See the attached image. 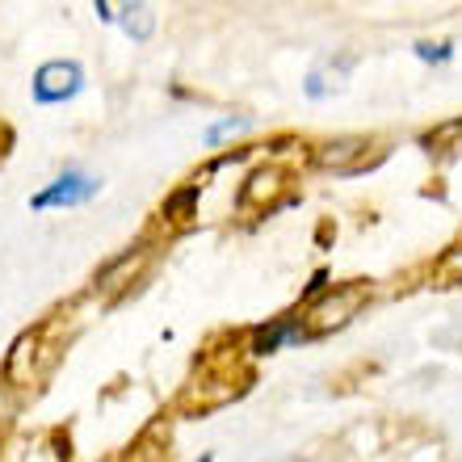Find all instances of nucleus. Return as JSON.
<instances>
[{
	"mask_svg": "<svg viewBox=\"0 0 462 462\" xmlns=\"http://www.w3.org/2000/svg\"><path fill=\"white\" fill-rule=\"evenodd\" d=\"M370 303V282H345V286H332L324 299L307 307L303 316H294V345L319 341V337H332L353 324V316H362V307Z\"/></svg>",
	"mask_w": 462,
	"mask_h": 462,
	"instance_id": "1",
	"label": "nucleus"
},
{
	"mask_svg": "<svg viewBox=\"0 0 462 462\" xmlns=\"http://www.w3.org/2000/svg\"><path fill=\"white\" fill-rule=\"evenodd\" d=\"M85 93V68L76 60H47L34 72V101L38 106H63Z\"/></svg>",
	"mask_w": 462,
	"mask_h": 462,
	"instance_id": "2",
	"label": "nucleus"
},
{
	"mask_svg": "<svg viewBox=\"0 0 462 462\" xmlns=\"http://www.w3.org/2000/svg\"><path fill=\"white\" fill-rule=\"evenodd\" d=\"M101 194V177L93 172H80V169H63L47 189H38L30 198V207L34 210H55V207H85L88 198Z\"/></svg>",
	"mask_w": 462,
	"mask_h": 462,
	"instance_id": "3",
	"label": "nucleus"
},
{
	"mask_svg": "<svg viewBox=\"0 0 462 462\" xmlns=\"http://www.w3.org/2000/svg\"><path fill=\"white\" fill-rule=\"evenodd\" d=\"M370 147L374 143L365 134H341V139H328L316 147V164L337 172V177H353V172H365L378 164V160H370Z\"/></svg>",
	"mask_w": 462,
	"mask_h": 462,
	"instance_id": "4",
	"label": "nucleus"
},
{
	"mask_svg": "<svg viewBox=\"0 0 462 462\" xmlns=\"http://www.w3.org/2000/svg\"><path fill=\"white\" fill-rule=\"evenodd\" d=\"M420 147H425L429 156H441V160L462 156V118L441 122L438 131H429L425 139H420Z\"/></svg>",
	"mask_w": 462,
	"mask_h": 462,
	"instance_id": "5",
	"label": "nucleus"
},
{
	"mask_svg": "<svg viewBox=\"0 0 462 462\" xmlns=\"http://www.w3.org/2000/svg\"><path fill=\"white\" fill-rule=\"evenodd\" d=\"M122 30H126L134 42H147L152 30H156V13H152V5H122Z\"/></svg>",
	"mask_w": 462,
	"mask_h": 462,
	"instance_id": "6",
	"label": "nucleus"
},
{
	"mask_svg": "<svg viewBox=\"0 0 462 462\" xmlns=\"http://www.w3.org/2000/svg\"><path fill=\"white\" fill-rule=\"evenodd\" d=\"M433 282H438V286H462V240H454L450 248L433 261Z\"/></svg>",
	"mask_w": 462,
	"mask_h": 462,
	"instance_id": "7",
	"label": "nucleus"
},
{
	"mask_svg": "<svg viewBox=\"0 0 462 462\" xmlns=\"http://www.w3.org/2000/svg\"><path fill=\"white\" fill-rule=\"evenodd\" d=\"M291 332H294V316H282V319H273L269 328H256L253 353H273L282 341H291Z\"/></svg>",
	"mask_w": 462,
	"mask_h": 462,
	"instance_id": "8",
	"label": "nucleus"
},
{
	"mask_svg": "<svg viewBox=\"0 0 462 462\" xmlns=\"http://www.w3.org/2000/svg\"><path fill=\"white\" fill-rule=\"evenodd\" d=\"M194 202H198V181L185 185V189H177V194L164 202V215H169V219H185V210L194 207Z\"/></svg>",
	"mask_w": 462,
	"mask_h": 462,
	"instance_id": "9",
	"label": "nucleus"
},
{
	"mask_svg": "<svg viewBox=\"0 0 462 462\" xmlns=\"http://www.w3.org/2000/svg\"><path fill=\"white\" fill-rule=\"evenodd\" d=\"M303 93L311 101H324V97H332V93H341V80H328L324 72H311L307 76V85H303Z\"/></svg>",
	"mask_w": 462,
	"mask_h": 462,
	"instance_id": "10",
	"label": "nucleus"
},
{
	"mask_svg": "<svg viewBox=\"0 0 462 462\" xmlns=\"http://www.w3.org/2000/svg\"><path fill=\"white\" fill-rule=\"evenodd\" d=\"M416 60L446 63V60H454V47H450V42H416Z\"/></svg>",
	"mask_w": 462,
	"mask_h": 462,
	"instance_id": "11",
	"label": "nucleus"
},
{
	"mask_svg": "<svg viewBox=\"0 0 462 462\" xmlns=\"http://www.w3.org/2000/svg\"><path fill=\"white\" fill-rule=\"evenodd\" d=\"M244 126H248V118H223L219 126H210V131H207V143L215 147V143H219V139H223V134H231V131H244Z\"/></svg>",
	"mask_w": 462,
	"mask_h": 462,
	"instance_id": "12",
	"label": "nucleus"
},
{
	"mask_svg": "<svg viewBox=\"0 0 462 462\" xmlns=\"http://www.w3.org/2000/svg\"><path fill=\"white\" fill-rule=\"evenodd\" d=\"M324 286H328V273H324V269H319L316 278L307 282V294H319V291H324Z\"/></svg>",
	"mask_w": 462,
	"mask_h": 462,
	"instance_id": "13",
	"label": "nucleus"
},
{
	"mask_svg": "<svg viewBox=\"0 0 462 462\" xmlns=\"http://www.w3.org/2000/svg\"><path fill=\"white\" fill-rule=\"evenodd\" d=\"M198 462H215V458H210V454H202V458H198Z\"/></svg>",
	"mask_w": 462,
	"mask_h": 462,
	"instance_id": "14",
	"label": "nucleus"
}]
</instances>
